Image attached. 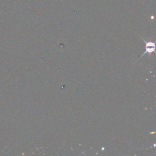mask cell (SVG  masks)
<instances>
[{
	"label": "cell",
	"instance_id": "1",
	"mask_svg": "<svg viewBox=\"0 0 156 156\" xmlns=\"http://www.w3.org/2000/svg\"><path fill=\"white\" fill-rule=\"evenodd\" d=\"M144 42L146 43V51L141 55V56L144 55L146 53H152V52H154V51H155V46L154 43L146 42V41H144Z\"/></svg>",
	"mask_w": 156,
	"mask_h": 156
}]
</instances>
